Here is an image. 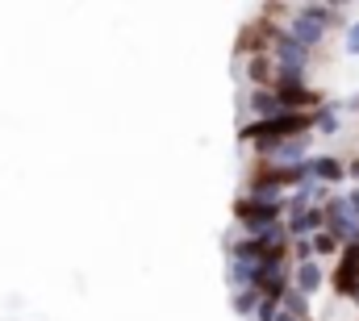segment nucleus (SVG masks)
I'll return each mask as SVG.
<instances>
[{"label":"nucleus","instance_id":"nucleus-13","mask_svg":"<svg viewBox=\"0 0 359 321\" xmlns=\"http://www.w3.org/2000/svg\"><path fill=\"white\" fill-rule=\"evenodd\" d=\"M309 250H313V259H318V263H326V259H339V254H343V242L322 230V234H313V238H309Z\"/></svg>","mask_w":359,"mask_h":321},{"label":"nucleus","instance_id":"nucleus-8","mask_svg":"<svg viewBox=\"0 0 359 321\" xmlns=\"http://www.w3.org/2000/svg\"><path fill=\"white\" fill-rule=\"evenodd\" d=\"M247 121H268V117H280V96L271 88H247Z\"/></svg>","mask_w":359,"mask_h":321},{"label":"nucleus","instance_id":"nucleus-17","mask_svg":"<svg viewBox=\"0 0 359 321\" xmlns=\"http://www.w3.org/2000/svg\"><path fill=\"white\" fill-rule=\"evenodd\" d=\"M280 313V301H271V296H259V309L251 313V321H276Z\"/></svg>","mask_w":359,"mask_h":321},{"label":"nucleus","instance_id":"nucleus-7","mask_svg":"<svg viewBox=\"0 0 359 321\" xmlns=\"http://www.w3.org/2000/svg\"><path fill=\"white\" fill-rule=\"evenodd\" d=\"M292 288L301 296H318L326 288V267L318 259H305V263H292Z\"/></svg>","mask_w":359,"mask_h":321},{"label":"nucleus","instance_id":"nucleus-6","mask_svg":"<svg viewBox=\"0 0 359 321\" xmlns=\"http://www.w3.org/2000/svg\"><path fill=\"white\" fill-rule=\"evenodd\" d=\"M284 230H288V238H292V242H309L313 234H322V230H326L322 205H313V209H301V213H288V217H284Z\"/></svg>","mask_w":359,"mask_h":321},{"label":"nucleus","instance_id":"nucleus-16","mask_svg":"<svg viewBox=\"0 0 359 321\" xmlns=\"http://www.w3.org/2000/svg\"><path fill=\"white\" fill-rule=\"evenodd\" d=\"M343 50H347L351 59H359V21L343 25Z\"/></svg>","mask_w":359,"mask_h":321},{"label":"nucleus","instance_id":"nucleus-19","mask_svg":"<svg viewBox=\"0 0 359 321\" xmlns=\"http://www.w3.org/2000/svg\"><path fill=\"white\" fill-rule=\"evenodd\" d=\"M347 179L359 188V155H351V159H347Z\"/></svg>","mask_w":359,"mask_h":321},{"label":"nucleus","instance_id":"nucleus-9","mask_svg":"<svg viewBox=\"0 0 359 321\" xmlns=\"http://www.w3.org/2000/svg\"><path fill=\"white\" fill-rule=\"evenodd\" d=\"M292 8H297L301 17H309V21H318L322 29H330V25H339V21H343V13H347L343 4H318V0H305V4H292Z\"/></svg>","mask_w":359,"mask_h":321},{"label":"nucleus","instance_id":"nucleus-10","mask_svg":"<svg viewBox=\"0 0 359 321\" xmlns=\"http://www.w3.org/2000/svg\"><path fill=\"white\" fill-rule=\"evenodd\" d=\"M243 76H247L251 88H271L276 83V67H271L268 55H247L243 59Z\"/></svg>","mask_w":359,"mask_h":321},{"label":"nucleus","instance_id":"nucleus-21","mask_svg":"<svg viewBox=\"0 0 359 321\" xmlns=\"http://www.w3.org/2000/svg\"><path fill=\"white\" fill-rule=\"evenodd\" d=\"M355 309H359V292H355Z\"/></svg>","mask_w":359,"mask_h":321},{"label":"nucleus","instance_id":"nucleus-3","mask_svg":"<svg viewBox=\"0 0 359 321\" xmlns=\"http://www.w3.org/2000/svg\"><path fill=\"white\" fill-rule=\"evenodd\" d=\"M330 292L343 301H355L359 292V246H343V254L330 263Z\"/></svg>","mask_w":359,"mask_h":321},{"label":"nucleus","instance_id":"nucleus-5","mask_svg":"<svg viewBox=\"0 0 359 321\" xmlns=\"http://www.w3.org/2000/svg\"><path fill=\"white\" fill-rule=\"evenodd\" d=\"M309 175H313V184H322V188H339V184L347 179V159L334 155V151L309 155Z\"/></svg>","mask_w":359,"mask_h":321},{"label":"nucleus","instance_id":"nucleus-11","mask_svg":"<svg viewBox=\"0 0 359 321\" xmlns=\"http://www.w3.org/2000/svg\"><path fill=\"white\" fill-rule=\"evenodd\" d=\"M313 134H326V138L343 134V104H339V100H326V104L313 113Z\"/></svg>","mask_w":359,"mask_h":321},{"label":"nucleus","instance_id":"nucleus-4","mask_svg":"<svg viewBox=\"0 0 359 321\" xmlns=\"http://www.w3.org/2000/svg\"><path fill=\"white\" fill-rule=\"evenodd\" d=\"M284 34L297 42V46H305L309 55H318L322 46H326V34L330 29H322L318 21H309V17H301L297 8H288V17H284Z\"/></svg>","mask_w":359,"mask_h":321},{"label":"nucleus","instance_id":"nucleus-12","mask_svg":"<svg viewBox=\"0 0 359 321\" xmlns=\"http://www.w3.org/2000/svg\"><path fill=\"white\" fill-rule=\"evenodd\" d=\"M255 267H259V263H243V259H230V263H226V280H230V292H238V288H255Z\"/></svg>","mask_w":359,"mask_h":321},{"label":"nucleus","instance_id":"nucleus-18","mask_svg":"<svg viewBox=\"0 0 359 321\" xmlns=\"http://www.w3.org/2000/svg\"><path fill=\"white\" fill-rule=\"evenodd\" d=\"M343 200H347V209H351V217L359 221V188H347V192H343Z\"/></svg>","mask_w":359,"mask_h":321},{"label":"nucleus","instance_id":"nucleus-20","mask_svg":"<svg viewBox=\"0 0 359 321\" xmlns=\"http://www.w3.org/2000/svg\"><path fill=\"white\" fill-rule=\"evenodd\" d=\"M276 321H297V317H292V313H284V309H280V313H276Z\"/></svg>","mask_w":359,"mask_h":321},{"label":"nucleus","instance_id":"nucleus-14","mask_svg":"<svg viewBox=\"0 0 359 321\" xmlns=\"http://www.w3.org/2000/svg\"><path fill=\"white\" fill-rule=\"evenodd\" d=\"M230 309H234L238 317H251V313L259 309V292H255V288H238V292H230Z\"/></svg>","mask_w":359,"mask_h":321},{"label":"nucleus","instance_id":"nucleus-2","mask_svg":"<svg viewBox=\"0 0 359 321\" xmlns=\"http://www.w3.org/2000/svg\"><path fill=\"white\" fill-rule=\"evenodd\" d=\"M313 155V134H301V138H284V142H271V146H255L251 163H268V167H297Z\"/></svg>","mask_w":359,"mask_h":321},{"label":"nucleus","instance_id":"nucleus-15","mask_svg":"<svg viewBox=\"0 0 359 321\" xmlns=\"http://www.w3.org/2000/svg\"><path fill=\"white\" fill-rule=\"evenodd\" d=\"M280 309H284V313H292L297 321H313V317H309V296H301L297 288H288V292H284Z\"/></svg>","mask_w":359,"mask_h":321},{"label":"nucleus","instance_id":"nucleus-1","mask_svg":"<svg viewBox=\"0 0 359 321\" xmlns=\"http://www.w3.org/2000/svg\"><path fill=\"white\" fill-rule=\"evenodd\" d=\"M230 213H234V230L251 234V238H259L264 230L284 221V205H268V200H255V196H243V192L234 196Z\"/></svg>","mask_w":359,"mask_h":321}]
</instances>
